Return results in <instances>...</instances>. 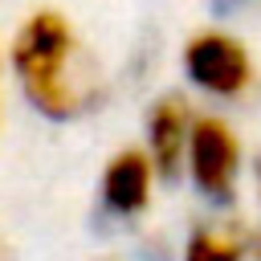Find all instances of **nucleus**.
Listing matches in <instances>:
<instances>
[{"label":"nucleus","mask_w":261,"mask_h":261,"mask_svg":"<svg viewBox=\"0 0 261 261\" xmlns=\"http://www.w3.org/2000/svg\"><path fill=\"white\" fill-rule=\"evenodd\" d=\"M8 69L24 102L53 122H73L102 102V77L73 20L57 8H37L8 41Z\"/></svg>","instance_id":"1"},{"label":"nucleus","mask_w":261,"mask_h":261,"mask_svg":"<svg viewBox=\"0 0 261 261\" xmlns=\"http://www.w3.org/2000/svg\"><path fill=\"white\" fill-rule=\"evenodd\" d=\"M179 65H184V77L188 86L208 98V102H245L253 90H257V57L253 49L220 29V24H208V29H196L188 41H184V53H179Z\"/></svg>","instance_id":"2"},{"label":"nucleus","mask_w":261,"mask_h":261,"mask_svg":"<svg viewBox=\"0 0 261 261\" xmlns=\"http://www.w3.org/2000/svg\"><path fill=\"white\" fill-rule=\"evenodd\" d=\"M184 175L196 188V196L212 208H228L237 200V188H241V175H245V143L220 110L196 114Z\"/></svg>","instance_id":"3"},{"label":"nucleus","mask_w":261,"mask_h":261,"mask_svg":"<svg viewBox=\"0 0 261 261\" xmlns=\"http://www.w3.org/2000/svg\"><path fill=\"white\" fill-rule=\"evenodd\" d=\"M159 167L147 155V147H122L106 159L102 175H98V204L106 216L114 220H139L151 200H155V184H159Z\"/></svg>","instance_id":"4"},{"label":"nucleus","mask_w":261,"mask_h":261,"mask_svg":"<svg viewBox=\"0 0 261 261\" xmlns=\"http://www.w3.org/2000/svg\"><path fill=\"white\" fill-rule=\"evenodd\" d=\"M196 106L184 94H159L143 118V147L155 159L163 179L184 175V159H188V139L196 126Z\"/></svg>","instance_id":"5"},{"label":"nucleus","mask_w":261,"mask_h":261,"mask_svg":"<svg viewBox=\"0 0 261 261\" xmlns=\"http://www.w3.org/2000/svg\"><path fill=\"white\" fill-rule=\"evenodd\" d=\"M257 232L237 216H204L184 237V261H253Z\"/></svg>","instance_id":"6"},{"label":"nucleus","mask_w":261,"mask_h":261,"mask_svg":"<svg viewBox=\"0 0 261 261\" xmlns=\"http://www.w3.org/2000/svg\"><path fill=\"white\" fill-rule=\"evenodd\" d=\"M253 179H257V200H261V155H257V163H253Z\"/></svg>","instance_id":"7"},{"label":"nucleus","mask_w":261,"mask_h":261,"mask_svg":"<svg viewBox=\"0 0 261 261\" xmlns=\"http://www.w3.org/2000/svg\"><path fill=\"white\" fill-rule=\"evenodd\" d=\"M224 8H245V4H253V0H220Z\"/></svg>","instance_id":"8"},{"label":"nucleus","mask_w":261,"mask_h":261,"mask_svg":"<svg viewBox=\"0 0 261 261\" xmlns=\"http://www.w3.org/2000/svg\"><path fill=\"white\" fill-rule=\"evenodd\" d=\"M253 261H261V232H257V241H253Z\"/></svg>","instance_id":"9"},{"label":"nucleus","mask_w":261,"mask_h":261,"mask_svg":"<svg viewBox=\"0 0 261 261\" xmlns=\"http://www.w3.org/2000/svg\"><path fill=\"white\" fill-rule=\"evenodd\" d=\"M0 110H4V61H0Z\"/></svg>","instance_id":"10"},{"label":"nucleus","mask_w":261,"mask_h":261,"mask_svg":"<svg viewBox=\"0 0 261 261\" xmlns=\"http://www.w3.org/2000/svg\"><path fill=\"white\" fill-rule=\"evenodd\" d=\"M110 261H118V257H110Z\"/></svg>","instance_id":"11"}]
</instances>
